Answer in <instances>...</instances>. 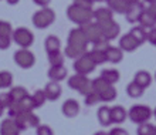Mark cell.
Returning <instances> with one entry per match:
<instances>
[{"label":"cell","mask_w":156,"mask_h":135,"mask_svg":"<svg viewBox=\"0 0 156 135\" xmlns=\"http://www.w3.org/2000/svg\"><path fill=\"white\" fill-rule=\"evenodd\" d=\"M67 16H68V19H70L73 23H77L80 27L87 24V23H90V21L94 19L91 9L80 7V6H77V4H74V3L67 9Z\"/></svg>","instance_id":"cell-1"},{"label":"cell","mask_w":156,"mask_h":135,"mask_svg":"<svg viewBox=\"0 0 156 135\" xmlns=\"http://www.w3.org/2000/svg\"><path fill=\"white\" fill-rule=\"evenodd\" d=\"M68 86H70V88L78 91L82 95L90 94L92 91V81L84 74L75 73L74 75H71L70 80H68Z\"/></svg>","instance_id":"cell-2"},{"label":"cell","mask_w":156,"mask_h":135,"mask_svg":"<svg viewBox=\"0 0 156 135\" xmlns=\"http://www.w3.org/2000/svg\"><path fill=\"white\" fill-rule=\"evenodd\" d=\"M55 20V13L48 7H41L33 14V24L37 29H45Z\"/></svg>","instance_id":"cell-3"},{"label":"cell","mask_w":156,"mask_h":135,"mask_svg":"<svg viewBox=\"0 0 156 135\" xmlns=\"http://www.w3.org/2000/svg\"><path fill=\"white\" fill-rule=\"evenodd\" d=\"M128 117L131 118L132 122L135 124H144L148 122L149 118L152 117V110L148 105H133L131 107V110L128 111Z\"/></svg>","instance_id":"cell-4"},{"label":"cell","mask_w":156,"mask_h":135,"mask_svg":"<svg viewBox=\"0 0 156 135\" xmlns=\"http://www.w3.org/2000/svg\"><path fill=\"white\" fill-rule=\"evenodd\" d=\"M13 119H14V122H16V125L19 127L20 131H24L27 128H37L40 125V118L36 114H33V111L21 112Z\"/></svg>","instance_id":"cell-5"},{"label":"cell","mask_w":156,"mask_h":135,"mask_svg":"<svg viewBox=\"0 0 156 135\" xmlns=\"http://www.w3.org/2000/svg\"><path fill=\"white\" fill-rule=\"evenodd\" d=\"M88 40H87L85 34L82 31L81 27H77V29H73L68 34V44L67 46H71L74 49L80 50L82 53H87V47H88Z\"/></svg>","instance_id":"cell-6"},{"label":"cell","mask_w":156,"mask_h":135,"mask_svg":"<svg viewBox=\"0 0 156 135\" xmlns=\"http://www.w3.org/2000/svg\"><path fill=\"white\" fill-rule=\"evenodd\" d=\"M12 37H13V40H14V43L20 46L21 49H29L34 41L33 33H31L29 29H26V27H19V29H16L13 31Z\"/></svg>","instance_id":"cell-7"},{"label":"cell","mask_w":156,"mask_h":135,"mask_svg":"<svg viewBox=\"0 0 156 135\" xmlns=\"http://www.w3.org/2000/svg\"><path fill=\"white\" fill-rule=\"evenodd\" d=\"M95 66H97V64L92 61L90 53H84L81 57H78L74 61V70L78 74H84V75L92 73Z\"/></svg>","instance_id":"cell-8"},{"label":"cell","mask_w":156,"mask_h":135,"mask_svg":"<svg viewBox=\"0 0 156 135\" xmlns=\"http://www.w3.org/2000/svg\"><path fill=\"white\" fill-rule=\"evenodd\" d=\"M82 31H84V34H85L87 40H88V43H97V41L102 40V38H105L104 37V33H102V29H101V26L98 24V23H87V24L81 26Z\"/></svg>","instance_id":"cell-9"},{"label":"cell","mask_w":156,"mask_h":135,"mask_svg":"<svg viewBox=\"0 0 156 135\" xmlns=\"http://www.w3.org/2000/svg\"><path fill=\"white\" fill-rule=\"evenodd\" d=\"M14 61L21 68H30V67L34 66L36 57L29 49H20L14 53Z\"/></svg>","instance_id":"cell-10"},{"label":"cell","mask_w":156,"mask_h":135,"mask_svg":"<svg viewBox=\"0 0 156 135\" xmlns=\"http://www.w3.org/2000/svg\"><path fill=\"white\" fill-rule=\"evenodd\" d=\"M98 24L101 26L102 33H104V37H105L108 41H111V40H114V38H116V37H118V34H119V31H121L119 24L116 23V21H114V20L105 21V23H98Z\"/></svg>","instance_id":"cell-11"},{"label":"cell","mask_w":156,"mask_h":135,"mask_svg":"<svg viewBox=\"0 0 156 135\" xmlns=\"http://www.w3.org/2000/svg\"><path fill=\"white\" fill-rule=\"evenodd\" d=\"M144 12H145L144 4L139 2V3L131 4V6L128 7L126 13H125V17H126V20L129 21V23H138Z\"/></svg>","instance_id":"cell-12"},{"label":"cell","mask_w":156,"mask_h":135,"mask_svg":"<svg viewBox=\"0 0 156 135\" xmlns=\"http://www.w3.org/2000/svg\"><path fill=\"white\" fill-rule=\"evenodd\" d=\"M138 47H139V43H138V40H136L131 33L123 34V36L121 37V40H119V49L123 50V51L131 53V51L136 50Z\"/></svg>","instance_id":"cell-13"},{"label":"cell","mask_w":156,"mask_h":135,"mask_svg":"<svg viewBox=\"0 0 156 135\" xmlns=\"http://www.w3.org/2000/svg\"><path fill=\"white\" fill-rule=\"evenodd\" d=\"M44 94L45 97H47V100H50V101H55V100H58L60 97H61V86H60V82L57 81H50L47 86L44 87Z\"/></svg>","instance_id":"cell-14"},{"label":"cell","mask_w":156,"mask_h":135,"mask_svg":"<svg viewBox=\"0 0 156 135\" xmlns=\"http://www.w3.org/2000/svg\"><path fill=\"white\" fill-rule=\"evenodd\" d=\"M61 111L67 118H74V117L78 115V112H80V104H78L75 100L70 98L62 104Z\"/></svg>","instance_id":"cell-15"},{"label":"cell","mask_w":156,"mask_h":135,"mask_svg":"<svg viewBox=\"0 0 156 135\" xmlns=\"http://www.w3.org/2000/svg\"><path fill=\"white\" fill-rule=\"evenodd\" d=\"M0 135H20V130L16 125L14 119L7 118L0 124Z\"/></svg>","instance_id":"cell-16"},{"label":"cell","mask_w":156,"mask_h":135,"mask_svg":"<svg viewBox=\"0 0 156 135\" xmlns=\"http://www.w3.org/2000/svg\"><path fill=\"white\" fill-rule=\"evenodd\" d=\"M92 16L97 20V23H105V21L114 20V12L109 7H99L95 12H92Z\"/></svg>","instance_id":"cell-17"},{"label":"cell","mask_w":156,"mask_h":135,"mask_svg":"<svg viewBox=\"0 0 156 135\" xmlns=\"http://www.w3.org/2000/svg\"><path fill=\"white\" fill-rule=\"evenodd\" d=\"M97 117H98V122L102 125V127H109L112 124L111 119V108L107 105L99 107L98 112H97Z\"/></svg>","instance_id":"cell-18"},{"label":"cell","mask_w":156,"mask_h":135,"mask_svg":"<svg viewBox=\"0 0 156 135\" xmlns=\"http://www.w3.org/2000/svg\"><path fill=\"white\" fill-rule=\"evenodd\" d=\"M128 117V112L121 105H115L111 108V119L114 124H121Z\"/></svg>","instance_id":"cell-19"},{"label":"cell","mask_w":156,"mask_h":135,"mask_svg":"<svg viewBox=\"0 0 156 135\" xmlns=\"http://www.w3.org/2000/svg\"><path fill=\"white\" fill-rule=\"evenodd\" d=\"M107 4L112 12L119 13V14H125L128 7H129L126 0H107Z\"/></svg>","instance_id":"cell-20"},{"label":"cell","mask_w":156,"mask_h":135,"mask_svg":"<svg viewBox=\"0 0 156 135\" xmlns=\"http://www.w3.org/2000/svg\"><path fill=\"white\" fill-rule=\"evenodd\" d=\"M138 23H140V27H144L145 30L146 29H153V27L156 26V19L148 9H145V12L142 13V16H140V19H139Z\"/></svg>","instance_id":"cell-21"},{"label":"cell","mask_w":156,"mask_h":135,"mask_svg":"<svg viewBox=\"0 0 156 135\" xmlns=\"http://www.w3.org/2000/svg\"><path fill=\"white\" fill-rule=\"evenodd\" d=\"M48 77L51 81H62L67 77V68L64 66H58V67H51L48 70Z\"/></svg>","instance_id":"cell-22"},{"label":"cell","mask_w":156,"mask_h":135,"mask_svg":"<svg viewBox=\"0 0 156 135\" xmlns=\"http://www.w3.org/2000/svg\"><path fill=\"white\" fill-rule=\"evenodd\" d=\"M133 81L145 90V88H148V87L151 86V82H152V75H151L148 71H138V73L135 74V77H133Z\"/></svg>","instance_id":"cell-23"},{"label":"cell","mask_w":156,"mask_h":135,"mask_svg":"<svg viewBox=\"0 0 156 135\" xmlns=\"http://www.w3.org/2000/svg\"><path fill=\"white\" fill-rule=\"evenodd\" d=\"M105 54H107V61L112 63V64L119 63L121 60H122V57H123L122 50L119 49V47H112V46L108 47L107 51H105Z\"/></svg>","instance_id":"cell-24"},{"label":"cell","mask_w":156,"mask_h":135,"mask_svg":"<svg viewBox=\"0 0 156 135\" xmlns=\"http://www.w3.org/2000/svg\"><path fill=\"white\" fill-rule=\"evenodd\" d=\"M60 46H61V41L60 38L55 36H48L44 41V47L47 53H54V51H58L60 50Z\"/></svg>","instance_id":"cell-25"},{"label":"cell","mask_w":156,"mask_h":135,"mask_svg":"<svg viewBox=\"0 0 156 135\" xmlns=\"http://www.w3.org/2000/svg\"><path fill=\"white\" fill-rule=\"evenodd\" d=\"M101 78H104L107 82H109V84H115V82L119 81V71L115 68H107L104 70L102 73H101V75H99Z\"/></svg>","instance_id":"cell-26"},{"label":"cell","mask_w":156,"mask_h":135,"mask_svg":"<svg viewBox=\"0 0 156 135\" xmlns=\"http://www.w3.org/2000/svg\"><path fill=\"white\" fill-rule=\"evenodd\" d=\"M126 94L131 97V98H139L144 95V88L140 86H138L135 81L129 82L126 86Z\"/></svg>","instance_id":"cell-27"},{"label":"cell","mask_w":156,"mask_h":135,"mask_svg":"<svg viewBox=\"0 0 156 135\" xmlns=\"http://www.w3.org/2000/svg\"><path fill=\"white\" fill-rule=\"evenodd\" d=\"M90 56L92 58V61L99 66V64H104L107 63V54H105V50H98V49H92L90 51Z\"/></svg>","instance_id":"cell-28"},{"label":"cell","mask_w":156,"mask_h":135,"mask_svg":"<svg viewBox=\"0 0 156 135\" xmlns=\"http://www.w3.org/2000/svg\"><path fill=\"white\" fill-rule=\"evenodd\" d=\"M48 61L51 67H58V66H64V54L58 50L54 53L48 54Z\"/></svg>","instance_id":"cell-29"},{"label":"cell","mask_w":156,"mask_h":135,"mask_svg":"<svg viewBox=\"0 0 156 135\" xmlns=\"http://www.w3.org/2000/svg\"><path fill=\"white\" fill-rule=\"evenodd\" d=\"M109 86H112V84L107 82L105 80H104V78H101V77L92 80V91H95L97 94H101V93H104V91L107 90Z\"/></svg>","instance_id":"cell-30"},{"label":"cell","mask_w":156,"mask_h":135,"mask_svg":"<svg viewBox=\"0 0 156 135\" xmlns=\"http://www.w3.org/2000/svg\"><path fill=\"white\" fill-rule=\"evenodd\" d=\"M31 100H33L34 108H40V107H43L45 104L47 97H45V94H44V91L43 90H37L33 95H31Z\"/></svg>","instance_id":"cell-31"},{"label":"cell","mask_w":156,"mask_h":135,"mask_svg":"<svg viewBox=\"0 0 156 135\" xmlns=\"http://www.w3.org/2000/svg\"><path fill=\"white\" fill-rule=\"evenodd\" d=\"M9 94L12 95L13 101H20L21 98L27 97L29 93H27V90H26L24 87H13L12 90L9 91Z\"/></svg>","instance_id":"cell-32"},{"label":"cell","mask_w":156,"mask_h":135,"mask_svg":"<svg viewBox=\"0 0 156 135\" xmlns=\"http://www.w3.org/2000/svg\"><path fill=\"white\" fill-rule=\"evenodd\" d=\"M129 33H131L132 36H133L136 40H138V43H139V44H142V43H144V41L148 38V31H146L144 27H140V26H138V27H133V29H132Z\"/></svg>","instance_id":"cell-33"},{"label":"cell","mask_w":156,"mask_h":135,"mask_svg":"<svg viewBox=\"0 0 156 135\" xmlns=\"http://www.w3.org/2000/svg\"><path fill=\"white\" fill-rule=\"evenodd\" d=\"M101 97V101H105V102H109V101H114L116 98V90L114 86H109L107 90L99 94Z\"/></svg>","instance_id":"cell-34"},{"label":"cell","mask_w":156,"mask_h":135,"mask_svg":"<svg viewBox=\"0 0 156 135\" xmlns=\"http://www.w3.org/2000/svg\"><path fill=\"white\" fill-rule=\"evenodd\" d=\"M13 82V75L9 71H0V88H9Z\"/></svg>","instance_id":"cell-35"},{"label":"cell","mask_w":156,"mask_h":135,"mask_svg":"<svg viewBox=\"0 0 156 135\" xmlns=\"http://www.w3.org/2000/svg\"><path fill=\"white\" fill-rule=\"evenodd\" d=\"M155 134V127L149 122L139 124L138 127V135H153Z\"/></svg>","instance_id":"cell-36"},{"label":"cell","mask_w":156,"mask_h":135,"mask_svg":"<svg viewBox=\"0 0 156 135\" xmlns=\"http://www.w3.org/2000/svg\"><path fill=\"white\" fill-rule=\"evenodd\" d=\"M84 97H85V104L87 105H95V104L101 102V97H99V94H97L95 91H91L90 94L84 95Z\"/></svg>","instance_id":"cell-37"},{"label":"cell","mask_w":156,"mask_h":135,"mask_svg":"<svg viewBox=\"0 0 156 135\" xmlns=\"http://www.w3.org/2000/svg\"><path fill=\"white\" fill-rule=\"evenodd\" d=\"M12 34H13V29L10 23L0 20V36H12Z\"/></svg>","instance_id":"cell-38"},{"label":"cell","mask_w":156,"mask_h":135,"mask_svg":"<svg viewBox=\"0 0 156 135\" xmlns=\"http://www.w3.org/2000/svg\"><path fill=\"white\" fill-rule=\"evenodd\" d=\"M13 98H12V95L9 94V93H2L0 94V104L4 107V108H10L12 107V104H13Z\"/></svg>","instance_id":"cell-39"},{"label":"cell","mask_w":156,"mask_h":135,"mask_svg":"<svg viewBox=\"0 0 156 135\" xmlns=\"http://www.w3.org/2000/svg\"><path fill=\"white\" fill-rule=\"evenodd\" d=\"M64 54H66L67 57L75 58V60H77V58L81 57L84 53H82V51H80V50H77V49H74V47H71V46H67V47H66V51H64Z\"/></svg>","instance_id":"cell-40"},{"label":"cell","mask_w":156,"mask_h":135,"mask_svg":"<svg viewBox=\"0 0 156 135\" xmlns=\"http://www.w3.org/2000/svg\"><path fill=\"white\" fill-rule=\"evenodd\" d=\"M36 135H54L53 130L48 127V125H38L36 128Z\"/></svg>","instance_id":"cell-41"},{"label":"cell","mask_w":156,"mask_h":135,"mask_svg":"<svg viewBox=\"0 0 156 135\" xmlns=\"http://www.w3.org/2000/svg\"><path fill=\"white\" fill-rule=\"evenodd\" d=\"M12 36H0V50H6L10 47Z\"/></svg>","instance_id":"cell-42"},{"label":"cell","mask_w":156,"mask_h":135,"mask_svg":"<svg viewBox=\"0 0 156 135\" xmlns=\"http://www.w3.org/2000/svg\"><path fill=\"white\" fill-rule=\"evenodd\" d=\"M74 4H77L80 7H84V9H92L94 0H74Z\"/></svg>","instance_id":"cell-43"},{"label":"cell","mask_w":156,"mask_h":135,"mask_svg":"<svg viewBox=\"0 0 156 135\" xmlns=\"http://www.w3.org/2000/svg\"><path fill=\"white\" fill-rule=\"evenodd\" d=\"M146 40H148L149 43H152L153 46H156V27H153V29H149L148 38H146Z\"/></svg>","instance_id":"cell-44"},{"label":"cell","mask_w":156,"mask_h":135,"mask_svg":"<svg viewBox=\"0 0 156 135\" xmlns=\"http://www.w3.org/2000/svg\"><path fill=\"white\" fill-rule=\"evenodd\" d=\"M108 135H129V134H128L126 130H123V128L116 127V128H112L111 131L108 132Z\"/></svg>","instance_id":"cell-45"},{"label":"cell","mask_w":156,"mask_h":135,"mask_svg":"<svg viewBox=\"0 0 156 135\" xmlns=\"http://www.w3.org/2000/svg\"><path fill=\"white\" fill-rule=\"evenodd\" d=\"M33 2L37 4V6H40V7H47V6L51 3V0H33Z\"/></svg>","instance_id":"cell-46"},{"label":"cell","mask_w":156,"mask_h":135,"mask_svg":"<svg viewBox=\"0 0 156 135\" xmlns=\"http://www.w3.org/2000/svg\"><path fill=\"white\" fill-rule=\"evenodd\" d=\"M148 10H149L151 13H152L153 16H155V19H156V4H152V6H149Z\"/></svg>","instance_id":"cell-47"},{"label":"cell","mask_w":156,"mask_h":135,"mask_svg":"<svg viewBox=\"0 0 156 135\" xmlns=\"http://www.w3.org/2000/svg\"><path fill=\"white\" fill-rule=\"evenodd\" d=\"M126 2H128V4L131 6V4H136V3H139L140 0H126Z\"/></svg>","instance_id":"cell-48"},{"label":"cell","mask_w":156,"mask_h":135,"mask_svg":"<svg viewBox=\"0 0 156 135\" xmlns=\"http://www.w3.org/2000/svg\"><path fill=\"white\" fill-rule=\"evenodd\" d=\"M145 3H148L149 6H152V4H156V0H144Z\"/></svg>","instance_id":"cell-49"},{"label":"cell","mask_w":156,"mask_h":135,"mask_svg":"<svg viewBox=\"0 0 156 135\" xmlns=\"http://www.w3.org/2000/svg\"><path fill=\"white\" fill-rule=\"evenodd\" d=\"M94 135H108V132H105V131H97Z\"/></svg>","instance_id":"cell-50"},{"label":"cell","mask_w":156,"mask_h":135,"mask_svg":"<svg viewBox=\"0 0 156 135\" xmlns=\"http://www.w3.org/2000/svg\"><path fill=\"white\" fill-rule=\"evenodd\" d=\"M7 3L9 4H17L19 3V0H7Z\"/></svg>","instance_id":"cell-51"},{"label":"cell","mask_w":156,"mask_h":135,"mask_svg":"<svg viewBox=\"0 0 156 135\" xmlns=\"http://www.w3.org/2000/svg\"><path fill=\"white\" fill-rule=\"evenodd\" d=\"M4 110H6V108H4V107H3V105H2V104H0V117H2V115H3Z\"/></svg>","instance_id":"cell-52"},{"label":"cell","mask_w":156,"mask_h":135,"mask_svg":"<svg viewBox=\"0 0 156 135\" xmlns=\"http://www.w3.org/2000/svg\"><path fill=\"white\" fill-rule=\"evenodd\" d=\"M94 2H107V0H94Z\"/></svg>","instance_id":"cell-53"},{"label":"cell","mask_w":156,"mask_h":135,"mask_svg":"<svg viewBox=\"0 0 156 135\" xmlns=\"http://www.w3.org/2000/svg\"><path fill=\"white\" fill-rule=\"evenodd\" d=\"M153 114H155V118H156V108H155V111H153Z\"/></svg>","instance_id":"cell-54"},{"label":"cell","mask_w":156,"mask_h":135,"mask_svg":"<svg viewBox=\"0 0 156 135\" xmlns=\"http://www.w3.org/2000/svg\"><path fill=\"white\" fill-rule=\"evenodd\" d=\"M153 135H156V127H155V134H153Z\"/></svg>","instance_id":"cell-55"},{"label":"cell","mask_w":156,"mask_h":135,"mask_svg":"<svg viewBox=\"0 0 156 135\" xmlns=\"http://www.w3.org/2000/svg\"><path fill=\"white\" fill-rule=\"evenodd\" d=\"M155 77H156V74H155Z\"/></svg>","instance_id":"cell-56"}]
</instances>
